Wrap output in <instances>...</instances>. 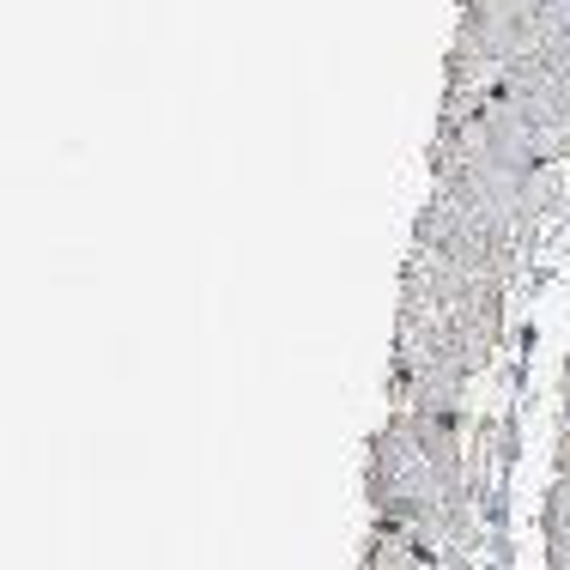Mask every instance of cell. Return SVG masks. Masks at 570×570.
I'll return each instance as SVG.
<instances>
[{"label": "cell", "mask_w": 570, "mask_h": 570, "mask_svg": "<svg viewBox=\"0 0 570 570\" xmlns=\"http://www.w3.org/2000/svg\"><path fill=\"white\" fill-rule=\"evenodd\" d=\"M559 31H570V0H468L461 31H455V56L498 73V67L547 49Z\"/></svg>", "instance_id": "cell-1"}, {"label": "cell", "mask_w": 570, "mask_h": 570, "mask_svg": "<svg viewBox=\"0 0 570 570\" xmlns=\"http://www.w3.org/2000/svg\"><path fill=\"white\" fill-rule=\"evenodd\" d=\"M559 406L570 413V352H564V371H559Z\"/></svg>", "instance_id": "cell-2"}]
</instances>
